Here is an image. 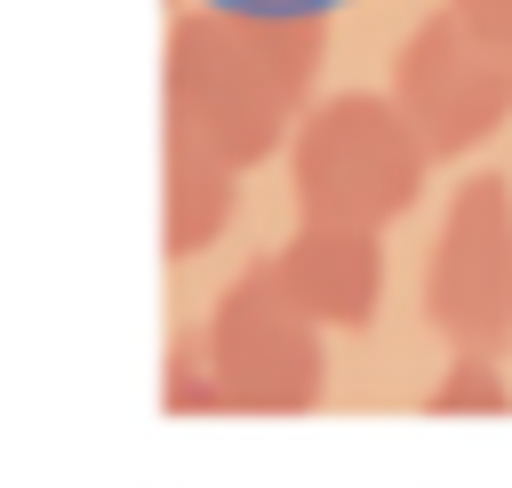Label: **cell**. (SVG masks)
I'll return each instance as SVG.
<instances>
[{
	"label": "cell",
	"mask_w": 512,
	"mask_h": 488,
	"mask_svg": "<svg viewBox=\"0 0 512 488\" xmlns=\"http://www.w3.org/2000/svg\"><path fill=\"white\" fill-rule=\"evenodd\" d=\"M328 56V16L264 8V0H192L160 48L168 128L200 136L232 168H256L312 112V80Z\"/></svg>",
	"instance_id": "obj_1"
},
{
	"label": "cell",
	"mask_w": 512,
	"mask_h": 488,
	"mask_svg": "<svg viewBox=\"0 0 512 488\" xmlns=\"http://www.w3.org/2000/svg\"><path fill=\"white\" fill-rule=\"evenodd\" d=\"M424 136L408 128V112L376 88H344L328 104H312L288 136V192L304 224H392L416 192H424Z\"/></svg>",
	"instance_id": "obj_2"
},
{
	"label": "cell",
	"mask_w": 512,
	"mask_h": 488,
	"mask_svg": "<svg viewBox=\"0 0 512 488\" xmlns=\"http://www.w3.org/2000/svg\"><path fill=\"white\" fill-rule=\"evenodd\" d=\"M320 320L288 296L280 264L256 256L224 280L200 344H208V376H216V408L224 416H304L328 392V352H320Z\"/></svg>",
	"instance_id": "obj_3"
},
{
	"label": "cell",
	"mask_w": 512,
	"mask_h": 488,
	"mask_svg": "<svg viewBox=\"0 0 512 488\" xmlns=\"http://www.w3.org/2000/svg\"><path fill=\"white\" fill-rule=\"evenodd\" d=\"M424 320L456 352L504 360L512 352V184L464 176L432 248H424Z\"/></svg>",
	"instance_id": "obj_4"
},
{
	"label": "cell",
	"mask_w": 512,
	"mask_h": 488,
	"mask_svg": "<svg viewBox=\"0 0 512 488\" xmlns=\"http://www.w3.org/2000/svg\"><path fill=\"white\" fill-rule=\"evenodd\" d=\"M392 104L408 112V128L424 136L432 160H456V152H472L480 136L504 128V112H512V64L456 16V0H440L400 40Z\"/></svg>",
	"instance_id": "obj_5"
},
{
	"label": "cell",
	"mask_w": 512,
	"mask_h": 488,
	"mask_svg": "<svg viewBox=\"0 0 512 488\" xmlns=\"http://www.w3.org/2000/svg\"><path fill=\"white\" fill-rule=\"evenodd\" d=\"M280 280L320 328H360L384 296V248L360 224H296L280 240Z\"/></svg>",
	"instance_id": "obj_6"
},
{
	"label": "cell",
	"mask_w": 512,
	"mask_h": 488,
	"mask_svg": "<svg viewBox=\"0 0 512 488\" xmlns=\"http://www.w3.org/2000/svg\"><path fill=\"white\" fill-rule=\"evenodd\" d=\"M232 192H240V168L224 152H208L200 136L168 128L160 136V248L184 264L200 256L224 224H232Z\"/></svg>",
	"instance_id": "obj_7"
},
{
	"label": "cell",
	"mask_w": 512,
	"mask_h": 488,
	"mask_svg": "<svg viewBox=\"0 0 512 488\" xmlns=\"http://www.w3.org/2000/svg\"><path fill=\"white\" fill-rule=\"evenodd\" d=\"M424 408H432V416H496V408H512V384H504V368H496V360L456 352V360H448V376L424 392Z\"/></svg>",
	"instance_id": "obj_8"
},
{
	"label": "cell",
	"mask_w": 512,
	"mask_h": 488,
	"mask_svg": "<svg viewBox=\"0 0 512 488\" xmlns=\"http://www.w3.org/2000/svg\"><path fill=\"white\" fill-rule=\"evenodd\" d=\"M168 416H224L216 408V376H208V344L200 336H168Z\"/></svg>",
	"instance_id": "obj_9"
}]
</instances>
